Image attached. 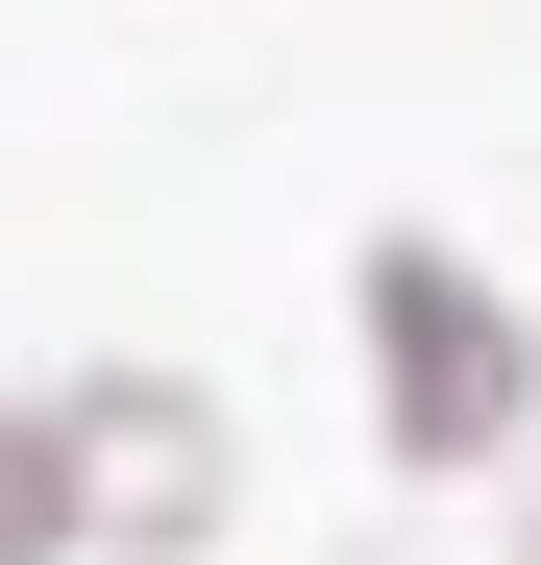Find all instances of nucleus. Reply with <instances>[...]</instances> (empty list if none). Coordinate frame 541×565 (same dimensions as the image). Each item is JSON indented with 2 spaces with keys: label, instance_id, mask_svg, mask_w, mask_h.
<instances>
[{
  "label": "nucleus",
  "instance_id": "7ed1b4c3",
  "mask_svg": "<svg viewBox=\"0 0 541 565\" xmlns=\"http://www.w3.org/2000/svg\"><path fill=\"white\" fill-rule=\"evenodd\" d=\"M0 565H74V467H50V394L0 418Z\"/></svg>",
  "mask_w": 541,
  "mask_h": 565
},
{
  "label": "nucleus",
  "instance_id": "f03ea898",
  "mask_svg": "<svg viewBox=\"0 0 541 565\" xmlns=\"http://www.w3.org/2000/svg\"><path fill=\"white\" fill-rule=\"evenodd\" d=\"M50 467H74V565H198L246 516V443L198 369H74L50 394Z\"/></svg>",
  "mask_w": 541,
  "mask_h": 565
},
{
  "label": "nucleus",
  "instance_id": "f257e3e1",
  "mask_svg": "<svg viewBox=\"0 0 541 565\" xmlns=\"http://www.w3.org/2000/svg\"><path fill=\"white\" fill-rule=\"evenodd\" d=\"M344 320H370L394 467H517V443H541V320H517L443 222H370V246H344Z\"/></svg>",
  "mask_w": 541,
  "mask_h": 565
}]
</instances>
